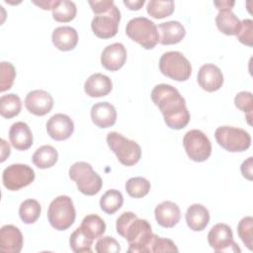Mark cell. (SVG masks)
<instances>
[{"instance_id":"cell-1","label":"cell","mask_w":253,"mask_h":253,"mask_svg":"<svg viewBox=\"0 0 253 253\" xmlns=\"http://www.w3.org/2000/svg\"><path fill=\"white\" fill-rule=\"evenodd\" d=\"M150 96L163 115L168 127L182 129L189 124L191 116L186 101L175 87L164 83L158 84L152 89Z\"/></svg>"},{"instance_id":"cell-2","label":"cell","mask_w":253,"mask_h":253,"mask_svg":"<svg viewBox=\"0 0 253 253\" xmlns=\"http://www.w3.org/2000/svg\"><path fill=\"white\" fill-rule=\"evenodd\" d=\"M116 229L122 237L127 240L128 252L149 253L154 233L146 219L137 217L132 211H125L117 218Z\"/></svg>"},{"instance_id":"cell-3","label":"cell","mask_w":253,"mask_h":253,"mask_svg":"<svg viewBox=\"0 0 253 253\" xmlns=\"http://www.w3.org/2000/svg\"><path fill=\"white\" fill-rule=\"evenodd\" d=\"M126 34L145 49H152L159 42L157 26L145 17H135L129 20L126 27Z\"/></svg>"},{"instance_id":"cell-4","label":"cell","mask_w":253,"mask_h":253,"mask_svg":"<svg viewBox=\"0 0 253 253\" xmlns=\"http://www.w3.org/2000/svg\"><path fill=\"white\" fill-rule=\"evenodd\" d=\"M69 177L73 180L78 190L86 196H94L98 194L102 188V178L93 170L91 164L78 161L69 168Z\"/></svg>"},{"instance_id":"cell-5","label":"cell","mask_w":253,"mask_h":253,"mask_svg":"<svg viewBox=\"0 0 253 253\" xmlns=\"http://www.w3.org/2000/svg\"><path fill=\"white\" fill-rule=\"evenodd\" d=\"M106 139L109 147L123 165L132 166L139 161L141 148L134 140L128 139L117 131L109 132Z\"/></svg>"},{"instance_id":"cell-6","label":"cell","mask_w":253,"mask_h":253,"mask_svg":"<svg viewBox=\"0 0 253 253\" xmlns=\"http://www.w3.org/2000/svg\"><path fill=\"white\" fill-rule=\"evenodd\" d=\"M76 217V211L71 198L68 196H58L48 206L47 218L50 225L56 230L69 228Z\"/></svg>"},{"instance_id":"cell-7","label":"cell","mask_w":253,"mask_h":253,"mask_svg":"<svg viewBox=\"0 0 253 253\" xmlns=\"http://www.w3.org/2000/svg\"><path fill=\"white\" fill-rule=\"evenodd\" d=\"M161 73L176 81H186L192 74L190 61L179 51L164 52L159 59Z\"/></svg>"},{"instance_id":"cell-8","label":"cell","mask_w":253,"mask_h":253,"mask_svg":"<svg viewBox=\"0 0 253 253\" xmlns=\"http://www.w3.org/2000/svg\"><path fill=\"white\" fill-rule=\"evenodd\" d=\"M216 142L229 152H242L251 145V136L243 128L222 126L215 129Z\"/></svg>"},{"instance_id":"cell-9","label":"cell","mask_w":253,"mask_h":253,"mask_svg":"<svg viewBox=\"0 0 253 253\" xmlns=\"http://www.w3.org/2000/svg\"><path fill=\"white\" fill-rule=\"evenodd\" d=\"M183 145L190 159L196 162L206 161L211 153L209 137L200 129H191L183 137Z\"/></svg>"},{"instance_id":"cell-10","label":"cell","mask_w":253,"mask_h":253,"mask_svg":"<svg viewBox=\"0 0 253 253\" xmlns=\"http://www.w3.org/2000/svg\"><path fill=\"white\" fill-rule=\"evenodd\" d=\"M35 180V171L27 164H11L2 173V182L6 189L18 191L29 186Z\"/></svg>"},{"instance_id":"cell-11","label":"cell","mask_w":253,"mask_h":253,"mask_svg":"<svg viewBox=\"0 0 253 253\" xmlns=\"http://www.w3.org/2000/svg\"><path fill=\"white\" fill-rule=\"evenodd\" d=\"M120 21L121 12L119 8L114 5L108 12L96 15L91 22V28L96 37L100 39H110L117 35Z\"/></svg>"},{"instance_id":"cell-12","label":"cell","mask_w":253,"mask_h":253,"mask_svg":"<svg viewBox=\"0 0 253 253\" xmlns=\"http://www.w3.org/2000/svg\"><path fill=\"white\" fill-rule=\"evenodd\" d=\"M210 246L217 253L221 252H240V248L233 240V233L229 225L216 223L208 233Z\"/></svg>"},{"instance_id":"cell-13","label":"cell","mask_w":253,"mask_h":253,"mask_svg":"<svg viewBox=\"0 0 253 253\" xmlns=\"http://www.w3.org/2000/svg\"><path fill=\"white\" fill-rule=\"evenodd\" d=\"M74 130L73 121L64 114H55L46 123L48 135L57 141L65 140L71 136Z\"/></svg>"},{"instance_id":"cell-14","label":"cell","mask_w":253,"mask_h":253,"mask_svg":"<svg viewBox=\"0 0 253 253\" xmlns=\"http://www.w3.org/2000/svg\"><path fill=\"white\" fill-rule=\"evenodd\" d=\"M25 106L33 115L44 116L51 111L53 98L44 90H33L27 94Z\"/></svg>"},{"instance_id":"cell-15","label":"cell","mask_w":253,"mask_h":253,"mask_svg":"<svg viewBox=\"0 0 253 253\" xmlns=\"http://www.w3.org/2000/svg\"><path fill=\"white\" fill-rule=\"evenodd\" d=\"M197 80L202 89L207 92H214L222 86L223 75L216 65L207 63L199 69Z\"/></svg>"},{"instance_id":"cell-16","label":"cell","mask_w":253,"mask_h":253,"mask_svg":"<svg viewBox=\"0 0 253 253\" xmlns=\"http://www.w3.org/2000/svg\"><path fill=\"white\" fill-rule=\"evenodd\" d=\"M126 60V49L121 42L107 45L101 54V63L110 71L121 69Z\"/></svg>"},{"instance_id":"cell-17","label":"cell","mask_w":253,"mask_h":253,"mask_svg":"<svg viewBox=\"0 0 253 253\" xmlns=\"http://www.w3.org/2000/svg\"><path fill=\"white\" fill-rule=\"evenodd\" d=\"M24 243L23 234L13 224L3 225L0 229V249L6 253H19Z\"/></svg>"},{"instance_id":"cell-18","label":"cell","mask_w":253,"mask_h":253,"mask_svg":"<svg viewBox=\"0 0 253 253\" xmlns=\"http://www.w3.org/2000/svg\"><path fill=\"white\" fill-rule=\"evenodd\" d=\"M154 215L159 225L162 227L171 228L180 221L181 211L177 204L171 201H164L156 206Z\"/></svg>"},{"instance_id":"cell-19","label":"cell","mask_w":253,"mask_h":253,"mask_svg":"<svg viewBox=\"0 0 253 253\" xmlns=\"http://www.w3.org/2000/svg\"><path fill=\"white\" fill-rule=\"evenodd\" d=\"M92 122L101 128H107L115 125L117 121V111L108 102H99L91 108Z\"/></svg>"},{"instance_id":"cell-20","label":"cell","mask_w":253,"mask_h":253,"mask_svg":"<svg viewBox=\"0 0 253 253\" xmlns=\"http://www.w3.org/2000/svg\"><path fill=\"white\" fill-rule=\"evenodd\" d=\"M10 142L17 150H27L33 144V133L24 122L14 123L9 129Z\"/></svg>"},{"instance_id":"cell-21","label":"cell","mask_w":253,"mask_h":253,"mask_svg":"<svg viewBox=\"0 0 253 253\" xmlns=\"http://www.w3.org/2000/svg\"><path fill=\"white\" fill-rule=\"evenodd\" d=\"M157 29L159 30V42L163 45L178 43L186 35L184 26L178 21L161 23L158 25Z\"/></svg>"},{"instance_id":"cell-22","label":"cell","mask_w":253,"mask_h":253,"mask_svg":"<svg viewBox=\"0 0 253 253\" xmlns=\"http://www.w3.org/2000/svg\"><path fill=\"white\" fill-rule=\"evenodd\" d=\"M112 89V80L102 73H94L90 75L84 84L85 93L93 98L107 96Z\"/></svg>"},{"instance_id":"cell-23","label":"cell","mask_w":253,"mask_h":253,"mask_svg":"<svg viewBox=\"0 0 253 253\" xmlns=\"http://www.w3.org/2000/svg\"><path fill=\"white\" fill-rule=\"evenodd\" d=\"M51 40L56 48L62 51H68L76 46L78 42V34L74 28L62 26L53 30Z\"/></svg>"},{"instance_id":"cell-24","label":"cell","mask_w":253,"mask_h":253,"mask_svg":"<svg viewBox=\"0 0 253 253\" xmlns=\"http://www.w3.org/2000/svg\"><path fill=\"white\" fill-rule=\"evenodd\" d=\"M210 221V212L201 204L191 205L186 211V222L190 229L194 231L204 230Z\"/></svg>"},{"instance_id":"cell-25","label":"cell","mask_w":253,"mask_h":253,"mask_svg":"<svg viewBox=\"0 0 253 253\" xmlns=\"http://www.w3.org/2000/svg\"><path fill=\"white\" fill-rule=\"evenodd\" d=\"M217 29L227 36H236L241 29V21L231 11H219L215 17Z\"/></svg>"},{"instance_id":"cell-26","label":"cell","mask_w":253,"mask_h":253,"mask_svg":"<svg viewBox=\"0 0 253 253\" xmlns=\"http://www.w3.org/2000/svg\"><path fill=\"white\" fill-rule=\"evenodd\" d=\"M58 158L57 150L51 145H42L39 147L33 154V163L40 169L52 167Z\"/></svg>"},{"instance_id":"cell-27","label":"cell","mask_w":253,"mask_h":253,"mask_svg":"<svg viewBox=\"0 0 253 253\" xmlns=\"http://www.w3.org/2000/svg\"><path fill=\"white\" fill-rule=\"evenodd\" d=\"M80 227L82 228L83 232L93 240L101 237L106 231L105 221L97 214L86 215L83 218Z\"/></svg>"},{"instance_id":"cell-28","label":"cell","mask_w":253,"mask_h":253,"mask_svg":"<svg viewBox=\"0 0 253 253\" xmlns=\"http://www.w3.org/2000/svg\"><path fill=\"white\" fill-rule=\"evenodd\" d=\"M124 203V197L118 190H108L100 199V208L108 214H113L121 209Z\"/></svg>"},{"instance_id":"cell-29","label":"cell","mask_w":253,"mask_h":253,"mask_svg":"<svg viewBox=\"0 0 253 253\" xmlns=\"http://www.w3.org/2000/svg\"><path fill=\"white\" fill-rule=\"evenodd\" d=\"M77 8L74 2L69 0H58L52 9V18L61 23H67L76 16Z\"/></svg>"},{"instance_id":"cell-30","label":"cell","mask_w":253,"mask_h":253,"mask_svg":"<svg viewBox=\"0 0 253 253\" xmlns=\"http://www.w3.org/2000/svg\"><path fill=\"white\" fill-rule=\"evenodd\" d=\"M22 103L20 97L16 94L3 95L0 98V114L3 118L11 119L19 115L21 112Z\"/></svg>"},{"instance_id":"cell-31","label":"cell","mask_w":253,"mask_h":253,"mask_svg":"<svg viewBox=\"0 0 253 253\" xmlns=\"http://www.w3.org/2000/svg\"><path fill=\"white\" fill-rule=\"evenodd\" d=\"M42 208L40 203L34 199L25 200L19 208V215L24 223H35L40 217Z\"/></svg>"},{"instance_id":"cell-32","label":"cell","mask_w":253,"mask_h":253,"mask_svg":"<svg viewBox=\"0 0 253 253\" xmlns=\"http://www.w3.org/2000/svg\"><path fill=\"white\" fill-rule=\"evenodd\" d=\"M70 248L75 253L92 252L93 239L88 237L81 227H77L70 235L69 239Z\"/></svg>"},{"instance_id":"cell-33","label":"cell","mask_w":253,"mask_h":253,"mask_svg":"<svg viewBox=\"0 0 253 253\" xmlns=\"http://www.w3.org/2000/svg\"><path fill=\"white\" fill-rule=\"evenodd\" d=\"M175 9L174 1L150 0L146 5L147 13L155 19H162L170 16Z\"/></svg>"},{"instance_id":"cell-34","label":"cell","mask_w":253,"mask_h":253,"mask_svg":"<svg viewBox=\"0 0 253 253\" xmlns=\"http://www.w3.org/2000/svg\"><path fill=\"white\" fill-rule=\"evenodd\" d=\"M149 190L150 183L143 177H132L126 182V191L132 198H143L149 193Z\"/></svg>"},{"instance_id":"cell-35","label":"cell","mask_w":253,"mask_h":253,"mask_svg":"<svg viewBox=\"0 0 253 253\" xmlns=\"http://www.w3.org/2000/svg\"><path fill=\"white\" fill-rule=\"evenodd\" d=\"M237 232L240 239L246 245L249 250H252L253 244V218L252 216H245L243 217L238 225H237Z\"/></svg>"},{"instance_id":"cell-36","label":"cell","mask_w":253,"mask_h":253,"mask_svg":"<svg viewBox=\"0 0 253 253\" xmlns=\"http://www.w3.org/2000/svg\"><path fill=\"white\" fill-rule=\"evenodd\" d=\"M0 67V91L5 92L9 90L13 85L14 79L16 77V69L11 62L6 61H2Z\"/></svg>"},{"instance_id":"cell-37","label":"cell","mask_w":253,"mask_h":253,"mask_svg":"<svg viewBox=\"0 0 253 253\" xmlns=\"http://www.w3.org/2000/svg\"><path fill=\"white\" fill-rule=\"evenodd\" d=\"M234 104L236 108L246 114V119L249 125H251V116L253 110L252 94L247 91H241L236 94L234 98Z\"/></svg>"},{"instance_id":"cell-38","label":"cell","mask_w":253,"mask_h":253,"mask_svg":"<svg viewBox=\"0 0 253 253\" xmlns=\"http://www.w3.org/2000/svg\"><path fill=\"white\" fill-rule=\"evenodd\" d=\"M153 252H178V248L171 239L162 238L154 234L149 247V253Z\"/></svg>"},{"instance_id":"cell-39","label":"cell","mask_w":253,"mask_h":253,"mask_svg":"<svg viewBox=\"0 0 253 253\" xmlns=\"http://www.w3.org/2000/svg\"><path fill=\"white\" fill-rule=\"evenodd\" d=\"M95 250L98 253H118L121 251V246L115 238L104 236L96 242Z\"/></svg>"},{"instance_id":"cell-40","label":"cell","mask_w":253,"mask_h":253,"mask_svg":"<svg viewBox=\"0 0 253 253\" xmlns=\"http://www.w3.org/2000/svg\"><path fill=\"white\" fill-rule=\"evenodd\" d=\"M238 41L248 46L253 45V21L245 19L241 22V29L236 35Z\"/></svg>"},{"instance_id":"cell-41","label":"cell","mask_w":253,"mask_h":253,"mask_svg":"<svg viewBox=\"0 0 253 253\" xmlns=\"http://www.w3.org/2000/svg\"><path fill=\"white\" fill-rule=\"evenodd\" d=\"M88 3L91 6V9L95 13V15L108 12L115 5L113 0H102V1L95 0V1H89Z\"/></svg>"},{"instance_id":"cell-42","label":"cell","mask_w":253,"mask_h":253,"mask_svg":"<svg viewBox=\"0 0 253 253\" xmlns=\"http://www.w3.org/2000/svg\"><path fill=\"white\" fill-rule=\"evenodd\" d=\"M252 157H248L245 161H243L240 167L243 177L250 181L252 180Z\"/></svg>"},{"instance_id":"cell-43","label":"cell","mask_w":253,"mask_h":253,"mask_svg":"<svg viewBox=\"0 0 253 253\" xmlns=\"http://www.w3.org/2000/svg\"><path fill=\"white\" fill-rule=\"evenodd\" d=\"M214 6L218 11H227L231 10V8L234 6L235 2L234 1H213Z\"/></svg>"},{"instance_id":"cell-44","label":"cell","mask_w":253,"mask_h":253,"mask_svg":"<svg viewBox=\"0 0 253 253\" xmlns=\"http://www.w3.org/2000/svg\"><path fill=\"white\" fill-rule=\"evenodd\" d=\"M58 0H42V1H33L34 4L40 6L43 10H52L53 7L56 5Z\"/></svg>"},{"instance_id":"cell-45","label":"cell","mask_w":253,"mask_h":253,"mask_svg":"<svg viewBox=\"0 0 253 253\" xmlns=\"http://www.w3.org/2000/svg\"><path fill=\"white\" fill-rule=\"evenodd\" d=\"M145 3L144 0H135V1H129V0H125L124 4L128 7L129 10H139L143 4Z\"/></svg>"},{"instance_id":"cell-46","label":"cell","mask_w":253,"mask_h":253,"mask_svg":"<svg viewBox=\"0 0 253 253\" xmlns=\"http://www.w3.org/2000/svg\"><path fill=\"white\" fill-rule=\"evenodd\" d=\"M1 144H2V156H1V161L3 162L7 156L10 155V146L9 144L6 143L4 139H1Z\"/></svg>"}]
</instances>
